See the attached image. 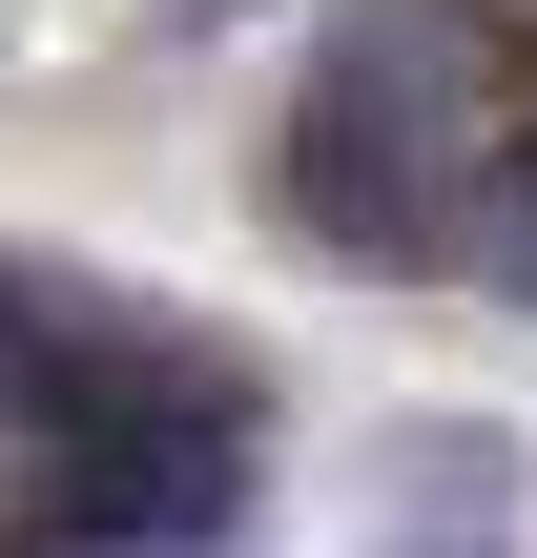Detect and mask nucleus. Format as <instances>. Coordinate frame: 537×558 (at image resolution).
Segmentation results:
<instances>
[{"instance_id": "nucleus-5", "label": "nucleus", "mask_w": 537, "mask_h": 558, "mask_svg": "<svg viewBox=\"0 0 537 558\" xmlns=\"http://www.w3.org/2000/svg\"><path fill=\"white\" fill-rule=\"evenodd\" d=\"M0 352H21V290H0Z\"/></svg>"}, {"instance_id": "nucleus-4", "label": "nucleus", "mask_w": 537, "mask_h": 558, "mask_svg": "<svg viewBox=\"0 0 537 558\" xmlns=\"http://www.w3.org/2000/svg\"><path fill=\"white\" fill-rule=\"evenodd\" d=\"M476 269L537 311V145H497V186H476Z\"/></svg>"}, {"instance_id": "nucleus-2", "label": "nucleus", "mask_w": 537, "mask_h": 558, "mask_svg": "<svg viewBox=\"0 0 537 558\" xmlns=\"http://www.w3.org/2000/svg\"><path fill=\"white\" fill-rule=\"evenodd\" d=\"M41 414H62V476H41L62 538H124V558L248 538V476H269L248 373H207V352H41Z\"/></svg>"}, {"instance_id": "nucleus-1", "label": "nucleus", "mask_w": 537, "mask_h": 558, "mask_svg": "<svg viewBox=\"0 0 537 558\" xmlns=\"http://www.w3.org/2000/svg\"><path fill=\"white\" fill-rule=\"evenodd\" d=\"M497 83H517L497 0H352L310 41V104H290V166H269L310 269H476Z\"/></svg>"}, {"instance_id": "nucleus-3", "label": "nucleus", "mask_w": 537, "mask_h": 558, "mask_svg": "<svg viewBox=\"0 0 537 558\" xmlns=\"http://www.w3.org/2000/svg\"><path fill=\"white\" fill-rule=\"evenodd\" d=\"M373 558H517V435L435 414L373 456Z\"/></svg>"}]
</instances>
